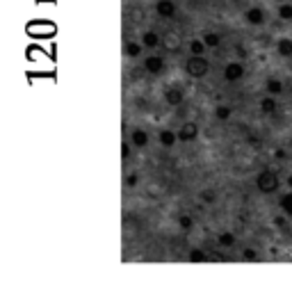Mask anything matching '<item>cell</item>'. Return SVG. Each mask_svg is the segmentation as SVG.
<instances>
[{
    "label": "cell",
    "instance_id": "obj_31",
    "mask_svg": "<svg viewBox=\"0 0 292 283\" xmlns=\"http://www.w3.org/2000/svg\"><path fill=\"white\" fill-rule=\"evenodd\" d=\"M274 158H276V160H285L287 158L285 149H276V151H274Z\"/></svg>",
    "mask_w": 292,
    "mask_h": 283
},
{
    "label": "cell",
    "instance_id": "obj_17",
    "mask_svg": "<svg viewBox=\"0 0 292 283\" xmlns=\"http://www.w3.org/2000/svg\"><path fill=\"white\" fill-rule=\"evenodd\" d=\"M162 41H164V48L171 50V53H176V50H178V46H180V39H178V35H176V32H164Z\"/></svg>",
    "mask_w": 292,
    "mask_h": 283
},
{
    "label": "cell",
    "instance_id": "obj_34",
    "mask_svg": "<svg viewBox=\"0 0 292 283\" xmlns=\"http://www.w3.org/2000/svg\"><path fill=\"white\" fill-rule=\"evenodd\" d=\"M290 3H292V0H290Z\"/></svg>",
    "mask_w": 292,
    "mask_h": 283
},
{
    "label": "cell",
    "instance_id": "obj_19",
    "mask_svg": "<svg viewBox=\"0 0 292 283\" xmlns=\"http://www.w3.org/2000/svg\"><path fill=\"white\" fill-rule=\"evenodd\" d=\"M189 263H206V260H210V256L203 249H199V247H194V249H189Z\"/></svg>",
    "mask_w": 292,
    "mask_h": 283
},
{
    "label": "cell",
    "instance_id": "obj_8",
    "mask_svg": "<svg viewBox=\"0 0 292 283\" xmlns=\"http://www.w3.org/2000/svg\"><path fill=\"white\" fill-rule=\"evenodd\" d=\"M155 12L160 19H173L176 16V3L173 0H158L155 3Z\"/></svg>",
    "mask_w": 292,
    "mask_h": 283
},
{
    "label": "cell",
    "instance_id": "obj_7",
    "mask_svg": "<svg viewBox=\"0 0 292 283\" xmlns=\"http://www.w3.org/2000/svg\"><path fill=\"white\" fill-rule=\"evenodd\" d=\"M244 21H247L249 25H262L265 23V10L262 7H258V5H253V7H249L247 12H244Z\"/></svg>",
    "mask_w": 292,
    "mask_h": 283
},
{
    "label": "cell",
    "instance_id": "obj_21",
    "mask_svg": "<svg viewBox=\"0 0 292 283\" xmlns=\"http://www.w3.org/2000/svg\"><path fill=\"white\" fill-rule=\"evenodd\" d=\"M201 39L206 41V46H208V48H217V46L222 44V35H217V32H206Z\"/></svg>",
    "mask_w": 292,
    "mask_h": 283
},
{
    "label": "cell",
    "instance_id": "obj_14",
    "mask_svg": "<svg viewBox=\"0 0 292 283\" xmlns=\"http://www.w3.org/2000/svg\"><path fill=\"white\" fill-rule=\"evenodd\" d=\"M160 41H162V39H160V35H158V32H153V30H146V32L142 35L144 48H158Z\"/></svg>",
    "mask_w": 292,
    "mask_h": 283
},
{
    "label": "cell",
    "instance_id": "obj_28",
    "mask_svg": "<svg viewBox=\"0 0 292 283\" xmlns=\"http://www.w3.org/2000/svg\"><path fill=\"white\" fill-rule=\"evenodd\" d=\"M130 155H133V151H130V146L124 142V144H121V158H124V160H128Z\"/></svg>",
    "mask_w": 292,
    "mask_h": 283
},
{
    "label": "cell",
    "instance_id": "obj_20",
    "mask_svg": "<svg viewBox=\"0 0 292 283\" xmlns=\"http://www.w3.org/2000/svg\"><path fill=\"white\" fill-rule=\"evenodd\" d=\"M187 48H189V55H203L208 46H206V41H203V39H192L187 44Z\"/></svg>",
    "mask_w": 292,
    "mask_h": 283
},
{
    "label": "cell",
    "instance_id": "obj_3",
    "mask_svg": "<svg viewBox=\"0 0 292 283\" xmlns=\"http://www.w3.org/2000/svg\"><path fill=\"white\" fill-rule=\"evenodd\" d=\"M244 78V62L242 60H233L224 66V80L228 84H235Z\"/></svg>",
    "mask_w": 292,
    "mask_h": 283
},
{
    "label": "cell",
    "instance_id": "obj_30",
    "mask_svg": "<svg viewBox=\"0 0 292 283\" xmlns=\"http://www.w3.org/2000/svg\"><path fill=\"white\" fill-rule=\"evenodd\" d=\"M247 142H249L251 146H260V137H258V135H249Z\"/></svg>",
    "mask_w": 292,
    "mask_h": 283
},
{
    "label": "cell",
    "instance_id": "obj_1",
    "mask_svg": "<svg viewBox=\"0 0 292 283\" xmlns=\"http://www.w3.org/2000/svg\"><path fill=\"white\" fill-rule=\"evenodd\" d=\"M278 187H281V180H278V174L274 169H262L256 176V190L260 194H276Z\"/></svg>",
    "mask_w": 292,
    "mask_h": 283
},
{
    "label": "cell",
    "instance_id": "obj_23",
    "mask_svg": "<svg viewBox=\"0 0 292 283\" xmlns=\"http://www.w3.org/2000/svg\"><path fill=\"white\" fill-rule=\"evenodd\" d=\"M199 199H201L203 204H213V201L217 199V194H215V190L206 187V190H201V192H199Z\"/></svg>",
    "mask_w": 292,
    "mask_h": 283
},
{
    "label": "cell",
    "instance_id": "obj_5",
    "mask_svg": "<svg viewBox=\"0 0 292 283\" xmlns=\"http://www.w3.org/2000/svg\"><path fill=\"white\" fill-rule=\"evenodd\" d=\"M199 137V124L197 121H185L183 126L178 128V142H194Z\"/></svg>",
    "mask_w": 292,
    "mask_h": 283
},
{
    "label": "cell",
    "instance_id": "obj_22",
    "mask_svg": "<svg viewBox=\"0 0 292 283\" xmlns=\"http://www.w3.org/2000/svg\"><path fill=\"white\" fill-rule=\"evenodd\" d=\"M231 115H233V110L228 108V105H217V108H215V119L217 121H228Z\"/></svg>",
    "mask_w": 292,
    "mask_h": 283
},
{
    "label": "cell",
    "instance_id": "obj_29",
    "mask_svg": "<svg viewBox=\"0 0 292 283\" xmlns=\"http://www.w3.org/2000/svg\"><path fill=\"white\" fill-rule=\"evenodd\" d=\"M137 174H130V176H126V185H128V187H135V185H137Z\"/></svg>",
    "mask_w": 292,
    "mask_h": 283
},
{
    "label": "cell",
    "instance_id": "obj_11",
    "mask_svg": "<svg viewBox=\"0 0 292 283\" xmlns=\"http://www.w3.org/2000/svg\"><path fill=\"white\" fill-rule=\"evenodd\" d=\"M142 53H144V44H142V41H126V44H124V55H126V57H130V60L139 57Z\"/></svg>",
    "mask_w": 292,
    "mask_h": 283
},
{
    "label": "cell",
    "instance_id": "obj_32",
    "mask_svg": "<svg viewBox=\"0 0 292 283\" xmlns=\"http://www.w3.org/2000/svg\"><path fill=\"white\" fill-rule=\"evenodd\" d=\"M283 222H285L283 217H276V219H274V224H276V226H283Z\"/></svg>",
    "mask_w": 292,
    "mask_h": 283
},
{
    "label": "cell",
    "instance_id": "obj_2",
    "mask_svg": "<svg viewBox=\"0 0 292 283\" xmlns=\"http://www.w3.org/2000/svg\"><path fill=\"white\" fill-rule=\"evenodd\" d=\"M208 71H210V62L206 55H189L187 60H185V73L189 78L199 80L203 75H208Z\"/></svg>",
    "mask_w": 292,
    "mask_h": 283
},
{
    "label": "cell",
    "instance_id": "obj_33",
    "mask_svg": "<svg viewBox=\"0 0 292 283\" xmlns=\"http://www.w3.org/2000/svg\"><path fill=\"white\" fill-rule=\"evenodd\" d=\"M287 185H290V190H292V174L287 176Z\"/></svg>",
    "mask_w": 292,
    "mask_h": 283
},
{
    "label": "cell",
    "instance_id": "obj_10",
    "mask_svg": "<svg viewBox=\"0 0 292 283\" xmlns=\"http://www.w3.org/2000/svg\"><path fill=\"white\" fill-rule=\"evenodd\" d=\"M158 142L164 146V149H171V146L178 142V133H173V130H169V128H162L158 133Z\"/></svg>",
    "mask_w": 292,
    "mask_h": 283
},
{
    "label": "cell",
    "instance_id": "obj_26",
    "mask_svg": "<svg viewBox=\"0 0 292 283\" xmlns=\"http://www.w3.org/2000/svg\"><path fill=\"white\" fill-rule=\"evenodd\" d=\"M242 256H244V260H260L258 251H253L251 247H244V249H242Z\"/></svg>",
    "mask_w": 292,
    "mask_h": 283
},
{
    "label": "cell",
    "instance_id": "obj_12",
    "mask_svg": "<svg viewBox=\"0 0 292 283\" xmlns=\"http://www.w3.org/2000/svg\"><path fill=\"white\" fill-rule=\"evenodd\" d=\"M276 110H278V101H276V96L267 94L265 99L260 101V112H262V115H274Z\"/></svg>",
    "mask_w": 292,
    "mask_h": 283
},
{
    "label": "cell",
    "instance_id": "obj_4",
    "mask_svg": "<svg viewBox=\"0 0 292 283\" xmlns=\"http://www.w3.org/2000/svg\"><path fill=\"white\" fill-rule=\"evenodd\" d=\"M164 69H167V62H164V57H160V55H149V57L144 60V71L151 75H160Z\"/></svg>",
    "mask_w": 292,
    "mask_h": 283
},
{
    "label": "cell",
    "instance_id": "obj_25",
    "mask_svg": "<svg viewBox=\"0 0 292 283\" xmlns=\"http://www.w3.org/2000/svg\"><path fill=\"white\" fill-rule=\"evenodd\" d=\"M178 226H180L183 231H189V229L194 226V219L189 217V215H180V217H178Z\"/></svg>",
    "mask_w": 292,
    "mask_h": 283
},
{
    "label": "cell",
    "instance_id": "obj_9",
    "mask_svg": "<svg viewBox=\"0 0 292 283\" xmlns=\"http://www.w3.org/2000/svg\"><path fill=\"white\" fill-rule=\"evenodd\" d=\"M130 144L137 146V149H144V146H149V133L144 128H135L130 133Z\"/></svg>",
    "mask_w": 292,
    "mask_h": 283
},
{
    "label": "cell",
    "instance_id": "obj_18",
    "mask_svg": "<svg viewBox=\"0 0 292 283\" xmlns=\"http://www.w3.org/2000/svg\"><path fill=\"white\" fill-rule=\"evenodd\" d=\"M278 206H281V210H283L285 217H292V190H290V192H285L281 199H278Z\"/></svg>",
    "mask_w": 292,
    "mask_h": 283
},
{
    "label": "cell",
    "instance_id": "obj_13",
    "mask_svg": "<svg viewBox=\"0 0 292 283\" xmlns=\"http://www.w3.org/2000/svg\"><path fill=\"white\" fill-rule=\"evenodd\" d=\"M217 244L222 249H231L238 244V238H235V233H231V231H222V233L217 235Z\"/></svg>",
    "mask_w": 292,
    "mask_h": 283
},
{
    "label": "cell",
    "instance_id": "obj_24",
    "mask_svg": "<svg viewBox=\"0 0 292 283\" xmlns=\"http://www.w3.org/2000/svg\"><path fill=\"white\" fill-rule=\"evenodd\" d=\"M278 19H281V21H292V3H285V5L278 7Z\"/></svg>",
    "mask_w": 292,
    "mask_h": 283
},
{
    "label": "cell",
    "instance_id": "obj_16",
    "mask_svg": "<svg viewBox=\"0 0 292 283\" xmlns=\"http://www.w3.org/2000/svg\"><path fill=\"white\" fill-rule=\"evenodd\" d=\"M265 89H267V94H272V96H281L283 94V80L267 78V82H265Z\"/></svg>",
    "mask_w": 292,
    "mask_h": 283
},
{
    "label": "cell",
    "instance_id": "obj_15",
    "mask_svg": "<svg viewBox=\"0 0 292 283\" xmlns=\"http://www.w3.org/2000/svg\"><path fill=\"white\" fill-rule=\"evenodd\" d=\"M276 53L281 55V57H292V39L290 37H281V39L276 41Z\"/></svg>",
    "mask_w": 292,
    "mask_h": 283
},
{
    "label": "cell",
    "instance_id": "obj_27",
    "mask_svg": "<svg viewBox=\"0 0 292 283\" xmlns=\"http://www.w3.org/2000/svg\"><path fill=\"white\" fill-rule=\"evenodd\" d=\"M235 55H238V60H247V48H244V46L242 44H238V46H235Z\"/></svg>",
    "mask_w": 292,
    "mask_h": 283
},
{
    "label": "cell",
    "instance_id": "obj_6",
    "mask_svg": "<svg viewBox=\"0 0 292 283\" xmlns=\"http://www.w3.org/2000/svg\"><path fill=\"white\" fill-rule=\"evenodd\" d=\"M185 101V91L178 89V87H169L167 91H164V103L169 105V108H178V105H183Z\"/></svg>",
    "mask_w": 292,
    "mask_h": 283
}]
</instances>
